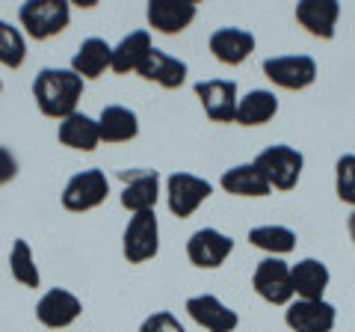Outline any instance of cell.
Returning a JSON list of instances; mask_svg holds the SVG:
<instances>
[{"label": "cell", "instance_id": "obj_1", "mask_svg": "<svg viewBox=\"0 0 355 332\" xmlns=\"http://www.w3.org/2000/svg\"><path fill=\"white\" fill-rule=\"evenodd\" d=\"M33 95L44 116L69 119L77 113V101L83 95V81L71 69H42L33 83Z\"/></svg>", "mask_w": 355, "mask_h": 332}, {"label": "cell", "instance_id": "obj_2", "mask_svg": "<svg viewBox=\"0 0 355 332\" xmlns=\"http://www.w3.org/2000/svg\"><path fill=\"white\" fill-rule=\"evenodd\" d=\"M302 166H305L302 151H296L291 146H270L254 158V169L275 190H293L299 175H302Z\"/></svg>", "mask_w": 355, "mask_h": 332}, {"label": "cell", "instance_id": "obj_3", "mask_svg": "<svg viewBox=\"0 0 355 332\" xmlns=\"http://www.w3.org/2000/svg\"><path fill=\"white\" fill-rule=\"evenodd\" d=\"M18 18L30 36L42 42V39L60 36V33L69 27L71 9L65 0H27V3L21 6Z\"/></svg>", "mask_w": 355, "mask_h": 332}, {"label": "cell", "instance_id": "obj_4", "mask_svg": "<svg viewBox=\"0 0 355 332\" xmlns=\"http://www.w3.org/2000/svg\"><path fill=\"white\" fill-rule=\"evenodd\" d=\"M160 249V226L154 211L133 214L125 229V240H121V252L130 264H146L148 258L157 256Z\"/></svg>", "mask_w": 355, "mask_h": 332}, {"label": "cell", "instance_id": "obj_5", "mask_svg": "<svg viewBox=\"0 0 355 332\" xmlns=\"http://www.w3.org/2000/svg\"><path fill=\"white\" fill-rule=\"evenodd\" d=\"M252 288L258 291L261 300L272 303V306H291L293 300V279H291V267L282 258H263L252 276Z\"/></svg>", "mask_w": 355, "mask_h": 332}, {"label": "cell", "instance_id": "obj_6", "mask_svg": "<svg viewBox=\"0 0 355 332\" xmlns=\"http://www.w3.org/2000/svg\"><path fill=\"white\" fill-rule=\"evenodd\" d=\"M110 193V181L101 169H83L77 172L74 179L65 184L62 190V208L65 211H74V214H83V211H92L107 199Z\"/></svg>", "mask_w": 355, "mask_h": 332}, {"label": "cell", "instance_id": "obj_7", "mask_svg": "<svg viewBox=\"0 0 355 332\" xmlns=\"http://www.w3.org/2000/svg\"><path fill=\"white\" fill-rule=\"evenodd\" d=\"M166 193H169V211L175 217L187 219L214 193V184L207 179H198V175H190V172H172L169 181H166Z\"/></svg>", "mask_w": 355, "mask_h": 332}, {"label": "cell", "instance_id": "obj_8", "mask_svg": "<svg viewBox=\"0 0 355 332\" xmlns=\"http://www.w3.org/2000/svg\"><path fill=\"white\" fill-rule=\"evenodd\" d=\"M263 74L275 86H282V90H305V86L317 81V63L305 57V53H296V57H270V60H263Z\"/></svg>", "mask_w": 355, "mask_h": 332}, {"label": "cell", "instance_id": "obj_9", "mask_svg": "<svg viewBox=\"0 0 355 332\" xmlns=\"http://www.w3.org/2000/svg\"><path fill=\"white\" fill-rule=\"evenodd\" d=\"M125 190H121V208H128L130 214L154 211L160 196V175L157 169H130L119 175Z\"/></svg>", "mask_w": 355, "mask_h": 332}, {"label": "cell", "instance_id": "obj_10", "mask_svg": "<svg viewBox=\"0 0 355 332\" xmlns=\"http://www.w3.org/2000/svg\"><path fill=\"white\" fill-rule=\"evenodd\" d=\"M231 249H234V240L216 229H198V231H193V238L187 240V258L202 270H214L219 264H225Z\"/></svg>", "mask_w": 355, "mask_h": 332}, {"label": "cell", "instance_id": "obj_11", "mask_svg": "<svg viewBox=\"0 0 355 332\" xmlns=\"http://www.w3.org/2000/svg\"><path fill=\"white\" fill-rule=\"evenodd\" d=\"M196 95L202 101L210 122H234L237 116V83L234 81H202L196 83Z\"/></svg>", "mask_w": 355, "mask_h": 332}, {"label": "cell", "instance_id": "obj_12", "mask_svg": "<svg viewBox=\"0 0 355 332\" xmlns=\"http://www.w3.org/2000/svg\"><path fill=\"white\" fill-rule=\"evenodd\" d=\"M284 320L293 332H331L338 320V308L326 300H296L287 306Z\"/></svg>", "mask_w": 355, "mask_h": 332}, {"label": "cell", "instance_id": "obj_13", "mask_svg": "<svg viewBox=\"0 0 355 332\" xmlns=\"http://www.w3.org/2000/svg\"><path fill=\"white\" fill-rule=\"evenodd\" d=\"M83 312V306L80 300L71 294V291H65V288H53V291H48L39 300L36 306V317H39V324L42 326H48V329H65V326H71L77 317H80Z\"/></svg>", "mask_w": 355, "mask_h": 332}, {"label": "cell", "instance_id": "obj_14", "mask_svg": "<svg viewBox=\"0 0 355 332\" xmlns=\"http://www.w3.org/2000/svg\"><path fill=\"white\" fill-rule=\"evenodd\" d=\"M187 312H190V317L207 332H234L240 324L237 312H231V308L225 303H219L214 294L190 297V300H187Z\"/></svg>", "mask_w": 355, "mask_h": 332}, {"label": "cell", "instance_id": "obj_15", "mask_svg": "<svg viewBox=\"0 0 355 332\" xmlns=\"http://www.w3.org/2000/svg\"><path fill=\"white\" fill-rule=\"evenodd\" d=\"M193 18H196L193 0H151L148 3V24L157 33H166V36L184 33L193 24Z\"/></svg>", "mask_w": 355, "mask_h": 332}, {"label": "cell", "instance_id": "obj_16", "mask_svg": "<svg viewBox=\"0 0 355 332\" xmlns=\"http://www.w3.org/2000/svg\"><path fill=\"white\" fill-rule=\"evenodd\" d=\"M338 18H340L338 0H302V3H296V21L311 36L331 39L338 27Z\"/></svg>", "mask_w": 355, "mask_h": 332}, {"label": "cell", "instance_id": "obj_17", "mask_svg": "<svg viewBox=\"0 0 355 332\" xmlns=\"http://www.w3.org/2000/svg\"><path fill=\"white\" fill-rule=\"evenodd\" d=\"M210 53L225 63V65H240L243 60L254 51V36L249 30H240V27H219L214 36H210Z\"/></svg>", "mask_w": 355, "mask_h": 332}, {"label": "cell", "instance_id": "obj_18", "mask_svg": "<svg viewBox=\"0 0 355 332\" xmlns=\"http://www.w3.org/2000/svg\"><path fill=\"white\" fill-rule=\"evenodd\" d=\"M137 72L146 77V81L160 83L163 90H178V86H184V81H187V63L178 57H169L166 51H157V48L148 51V57L142 60Z\"/></svg>", "mask_w": 355, "mask_h": 332}, {"label": "cell", "instance_id": "obj_19", "mask_svg": "<svg viewBox=\"0 0 355 332\" xmlns=\"http://www.w3.org/2000/svg\"><path fill=\"white\" fill-rule=\"evenodd\" d=\"M113 63V48L104 39H86L71 57V72L80 81H98Z\"/></svg>", "mask_w": 355, "mask_h": 332}, {"label": "cell", "instance_id": "obj_20", "mask_svg": "<svg viewBox=\"0 0 355 332\" xmlns=\"http://www.w3.org/2000/svg\"><path fill=\"white\" fill-rule=\"evenodd\" d=\"M291 279H293V294L299 300H323L326 288H329V267L317 258H305L296 267H291Z\"/></svg>", "mask_w": 355, "mask_h": 332}, {"label": "cell", "instance_id": "obj_21", "mask_svg": "<svg viewBox=\"0 0 355 332\" xmlns=\"http://www.w3.org/2000/svg\"><path fill=\"white\" fill-rule=\"evenodd\" d=\"M60 142L77 151H95L101 134H98V119L86 113H71L69 119L60 122Z\"/></svg>", "mask_w": 355, "mask_h": 332}, {"label": "cell", "instance_id": "obj_22", "mask_svg": "<svg viewBox=\"0 0 355 332\" xmlns=\"http://www.w3.org/2000/svg\"><path fill=\"white\" fill-rule=\"evenodd\" d=\"M98 134L104 142H128L139 134V122L137 113L128 107L110 104L101 110V119H98Z\"/></svg>", "mask_w": 355, "mask_h": 332}, {"label": "cell", "instance_id": "obj_23", "mask_svg": "<svg viewBox=\"0 0 355 332\" xmlns=\"http://www.w3.org/2000/svg\"><path fill=\"white\" fill-rule=\"evenodd\" d=\"M151 36L148 30H133L130 36H125L119 42V45L113 48V63H110V69H113L116 74H128V72H137L142 60L148 57L151 51Z\"/></svg>", "mask_w": 355, "mask_h": 332}, {"label": "cell", "instance_id": "obj_24", "mask_svg": "<svg viewBox=\"0 0 355 332\" xmlns=\"http://www.w3.org/2000/svg\"><path fill=\"white\" fill-rule=\"evenodd\" d=\"M222 190L231 193V196H270L272 187L266 184L263 175L254 169V163H240V166H231L222 175Z\"/></svg>", "mask_w": 355, "mask_h": 332}, {"label": "cell", "instance_id": "obj_25", "mask_svg": "<svg viewBox=\"0 0 355 332\" xmlns=\"http://www.w3.org/2000/svg\"><path fill=\"white\" fill-rule=\"evenodd\" d=\"M275 113H279V98H275L270 90H252L246 98L237 101L234 122H240V125H246V128H254V125L270 122Z\"/></svg>", "mask_w": 355, "mask_h": 332}, {"label": "cell", "instance_id": "obj_26", "mask_svg": "<svg viewBox=\"0 0 355 332\" xmlns=\"http://www.w3.org/2000/svg\"><path fill=\"white\" fill-rule=\"evenodd\" d=\"M249 240L252 247L272 252V256H284V252H293L296 247V235L284 226H258L249 231Z\"/></svg>", "mask_w": 355, "mask_h": 332}, {"label": "cell", "instance_id": "obj_27", "mask_svg": "<svg viewBox=\"0 0 355 332\" xmlns=\"http://www.w3.org/2000/svg\"><path fill=\"white\" fill-rule=\"evenodd\" d=\"M9 267H12L15 282H21L24 288H39L42 276H39L36 261H33L30 243H27L24 238H18V240L12 243V252H9Z\"/></svg>", "mask_w": 355, "mask_h": 332}, {"label": "cell", "instance_id": "obj_28", "mask_svg": "<svg viewBox=\"0 0 355 332\" xmlns=\"http://www.w3.org/2000/svg\"><path fill=\"white\" fill-rule=\"evenodd\" d=\"M24 60H27L24 36H21L12 24H6V21L0 18V65L18 69V65H24Z\"/></svg>", "mask_w": 355, "mask_h": 332}, {"label": "cell", "instance_id": "obj_29", "mask_svg": "<svg viewBox=\"0 0 355 332\" xmlns=\"http://www.w3.org/2000/svg\"><path fill=\"white\" fill-rule=\"evenodd\" d=\"M335 190L340 196V202L355 205V154H343L335 166Z\"/></svg>", "mask_w": 355, "mask_h": 332}, {"label": "cell", "instance_id": "obj_30", "mask_svg": "<svg viewBox=\"0 0 355 332\" xmlns=\"http://www.w3.org/2000/svg\"><path fill=\"white\" fill-rule=\"evenodd\" d=\"M139 332H184V326L172 312H154L151 317L142 320Z\"/></svg>", "mask_w": 355, "mask_h": 332}, {"label": "cell", "instance_id": "obj_31", "mask_svg": "<svg viewBox=\"0 0 355 332\" xmlns=\"http://www.w3.org/2000/svg\"><path fill=\"white\" fill-rule=\"evenodd\" d=\"M15 172H18V163H15V158H12V151L0 146V184L12 181Z\"/></svg>", "mask_w": 355, "mask_h": 332}, {"label": "cell", "instance_id": "obj_32", "mask_svg": "<svg viewBox=\"0 0 355 332\" xmlns=\"http://www.w3.org/2000/svg\"><path fill=\"white\" fill-rule=\"evenodd\" d=\"M347 226H349V238H352V243H355V211L349 214V223H347Z\"/></svg>", "mask_w": 355, "mask_h": 332}, {"label": "cell", "instance_id": "obj_33", "mask_svg": "<svg viewBox=\"0 0 355 332\" xmlns=\"http://www.w3.org/2000/svg\"><path fill=\"white\" fill-rule=\"evenodd\" d=\"M0 92H3V83H0Z\"/></svg>", "mask_w": 355, "mask_h": 332}]
</instances>
